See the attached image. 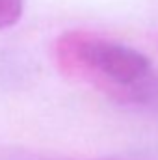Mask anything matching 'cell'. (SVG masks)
<instances>
[{
	"label": "cell",
	"instance_id": "1",
	"mask_svg": "<svg viewBox=\"0 0 158 160\" xmlns=\"http://www.w3.org/2000/svg\"><path fill=\"white\" fill-rule=\"evenodd\" d=\"M60 73L104 97L128 106L158 101V73L147 56L93 32L71 30L54 43Z\"/></svg>",
	"mask_w": 158,
	"mask_h": 160
},
{
	"label": "cell",
	"instance_id": "2",
	"mask_svg": "<svg viewBox=\"0 0 158 160\" xmlns=\"http://www.w3.org/2000/svg\"><path fill=\"white\" fill-rule=\"evenodd\" d=\"M24 9V0H0V30L19 22Z\"/></svg>",
	"mask_w": 158,
	"mask_h": 160
}]
</instances>
